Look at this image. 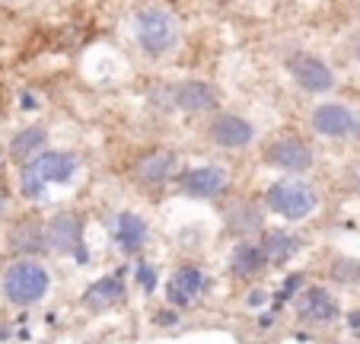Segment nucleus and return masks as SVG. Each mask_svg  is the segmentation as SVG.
<instances>
[{"label":"nucleus","mask_w":360,"mask_h":344,"mask_svg":"<svg viewBox=\"0 0 360 344\" xmlns=\"http://www.w3.org/2000/svg\"><path fill=\"white\" fill-rule=\"evenodd\" d=\"M51 291V274L39 258H16L0 274V297L16 310L39 306Z\"/></svg>","instance_id":"f257e3e1"},{"label":"nucleus","mask_w":360,"mask_h":344,"mask_svg":"<svg viewBox=\"0 0 360 344\" xmlns=\"http://www.w3.org/2000/svg\"><path fill=\"white\" fill-rule=\"evenodd\" d=\"M77 166H80V160H77V153H70V150H41V153L32 156L26 166H20L22 198L39 201V198L45 195V185L70 182L74 172H77Z\"/></svg>","instance_id":"f03ea898"},{"label":"nucleus","mask_w":360,"mask_h":344,"mask_svg":"<svg viewBox=\"0 0 360 344\" xmlns=\"http://www.w3.org/2000/svg\"><path fill=\"white\" fill-rule=\"evenodd\" d=\"M319 208V191L300 176H284L278 182L268 185L265 191V210L281 217L284 223H300L306 217H313Z\"/></svg>","instance_id":"7ed1b4c3"},{"label":"nucleus","mask_w":360,"mask_h":344,"mask_svg":"<svg viewBox=\"0 0 360 344\" xmlns=\"http://www.w3.org/2000/svg\"><path fill=\"white\" fill-rule=\"evenodd\" d=\"M134 35H137V45L143 48V54L163 58V54H169L176 48L179 26L163 7H143L134 16Z\"/></svg>","instance_id":"20e7f679"},{"label":"nucleus","mask_w":360,"mask_h":344,"mask_svg":"<svg viewBox=\"0 0 360 344\" xmlns=\"http://www.w3.org/2000/svg\"><path fill=\"white\" fill-rule=\"evenodd\" d=\"M262 160H265L268 169H278L284 176H303V172H309V169L316 166L313 147L300 134H293V131H284V134L271 137V141L265 144V150H262Z\"/></svg>","instance_id":"39448f33"},{"label":"nucleus","mask_w":360,"mask_h":344,"mask_svg":"<svg viewBox=\"0 0 360 344\" xmlns=\"http://www.w3.org/2000/svg\"><path fill=\"white\" fill-rule=\"evenodd\" d=\"M176 166H179V160L172 150L153 147V150H143V153H137L134 160H131L128 176L141 191H160L169 185L172 176H176Z\"/></svg>","instance_id":"423d86ee"},{"label":"nucleus","mask_w":360,"mask_h":344,"mask_svg":"<svg viewBox=\"0 0 360 344\" xmlns=\"http://www.w3.org/2000/svg\"><path fill=\"white\" fill-rule=\"evenodd\" d=\"M179 191L191 201H220L230 191V172L217 163H201L188 166L179 176Z\"/></svg>","instance_id":"0eeeda50"},{"label":"nucleus","mask_w":360,"mask_h":344,"mask_svg":"<svg viewBox=\"0 0 360 344\" xmlns=\"http://www.w3.org/2000/svg\"><path fill=\"white\" fill-rule=\"evenodd\" d=\"M293 312L303 325H313V329H322V325H332L341 319V306L335 300V293L322 284H306L303 291L293 297Z\"/></svg>","instance_id":"6e6552de"},{"label":"nucleus","mask_w":360,"mask_h":344,"mask_svg":"<svg viewBox=\"0 0 360 344\" xmlns=\"http://www.w3.org/2000/svg\"><path fill=\"white\" fill-rule=\"evenodd\" d=\"M45 243L48 252L68 258V255H86L83 252V217L77 210H58L45 220Z\"/></svg>","instance_id":"1a4fd4ad"},{"label":"nucleus","mask_w":360,"mask_h":344,"mask_svg":"<svg viewBox=\"0 0 360 344\" xmlns=\"http://www.w3.org/2000/svg\"><path fill=\"white\" fill-rule=\"evenodd\" d=\"M224 229L233 239H259L265 233V208L255 198H233L220 208Z\"/></svg>","instance_id":"9d476101"},{"label":"nucleus","mask_w":360,"mask_h":344,"mask_svg":"<svg viewBox=\"0 0 360 344\" xmlns=\"http://www.w3.org/2000/svg\"><path fill=\"white\" fill-rule=\"evenodd\" d=\"M204 134L220 150H245L255 141V125L236 112H214Z\"/></svg>","instance_id":"9b49d317"},{"label":"nucleus","mask_w":360,"mask_h":344,"mask_svg":"<svg viewBox=\"0 0 360 344\" xmlns=\"http://www.w3.org/2000/svg\"><path fill=\"white\" fill-rule=\"evenodd\" d=\"M7 249L16 258H39L48 252L45 220L39 214H22L7 227Z\"/></svg>","instance_id":"f8f14e48"},{"label":"nucleus","mask_w":360,"mask_h":344,"mask_svg":"<svg viewBox=\"0 0 360 344\" xmlns=\"http://www.w3.org/2000/svg\"><path fill=\"white\" fill-rule=\"evenodd\" d=\"M204 291H207V274H204L201 265H191V262L179 265L169 274V281H166V300L179 312L188 310Z\"/></svg>","instance_id":"ddd939ff"},{"label":"nucleus","mask_w":360,"mask_h":344,"mask_svg":"<svg viewBox=\"0 0 360 344\" xmlns=\"http://www.w3.org/2000/svg\"><path fill=\"white\" fill-rule=\"evenodd\" d=\"M287 70H290L293 83H297L303 93H328L335 87V74L322 58L316 54H290L287 58Z\"/></svg>","instance_id":"4468645a"},{"label":"nucleus","mask_w":360,"mask_h":344,"mask_svg":"<svg viewBox=\"0 0 360 344\" xmlns=\"http://www.w3.org/2000/svg\"><path fill=\"white\" fill-rule=\"evenodd\" d=\"M265 271H268V258L262 252L259 239H239L230 249V255H226V274L233 281H243V284L259 281Z\"/></svg>","instance_id":"2eb2a0df"},{"label":"nucleus","mask_w":360,"mask_h":344,"mask_svg":"<svg viewBox=\"0 0 360 344\" xmlns=\"http://www.w3.org/2000/svg\"><path fill=\"white\" fill-rule=\"evenodd\" d=\"M169 93H172V106L185 115L214 112L220 102V93L211 80H182V83H176Z\"/></svg>","instance_id":"dca6fc26"},{"label":"nucleus","mask_w":360,"mask_h":344,"mask_svg":"<svg viewBox=\"0 0 360 344\" xmlns=\"http://www.w3.org/2000/svg\"><path fill=\"white\" fill-rule=\"evenodd\" d=\"M112 239H115L118 252H124L128 258L141 255L143 246L150 239V227L137 210H118L115 220H112Z\"/></svg>","instance_id":"f3484780"},{"label":"nucleus","mask_w":360,"mask_h":344,"mask_svg":"<svg viewBox=\"0 0 360 344\" xmlns=\"http://www.w3.org/2000/svg\"><path fill=\"white\" fill-rule=\"evenodd\" d=\"M316 134L322 137H332V141H341V137L354 134L357 131V118L347 106L341 102H322V106L313 108V118H309Z\"/></svg>","instance_id":"a211bd4d"},{"label":"nucleus","mask_w":360,"mask_h":344,"mask_svg":"<svg viewBox=\"0 0 360 344\" xmlns=\"http://www.w3.org/2000/svg\"><path fill=\"white\" fill-rule=\"evenodd\" d=\"M124 297H128V284L122 281V274H105L83 291L80 303H83V310H89V312H105L122 303Z\"/></svg>","instance_id":"6ab92c4d"},{"label":"nucleus","mask_w":360,"mask_h":344,"mask_svg":"<svg viewBox=\"0 0 360 344\" xmlns=\"http://www.w3.org/2000/svg\"><path fill=\"white\" fill-rule=\"evenodd\" d=\"M259 246L268 258V268H284V265H290L293 258L300 255V249H303L300 236L290 233V229H265L259 236Z\"/></svg>","instance_id":"aec40b11"},{"label":"nucleus","mask_w":360,"mask_h":344,"mask_svg":"<svg viewBox=\"0 0 360 344\" xmlns=\"http://www.w3.org/2000/svg\"><path fill=\"white\" fill-rule=\"evenodd\" d=\"M48 144V128L45 125H29V128H20L13 137H10V160L20 163V166H26L32 156H39L41 150H45Z\"/></svg>","instance_id":"412c9836"},{"label":"nucleus","mask_w":360,"mask_h":344,"mask_svg":"<svg viewBox=\"0 0 360 344\" xmlns=\"http://www.w3.org/2000/svg\"><path fill=\"white\" fill-rule=\"evenodd\" d=\"M328 277L335 284H357L360 281V262L357 258H335L332 268H328Z\"/></svg>","instance_id":"4be33fe9"},{"label":"nucleus","mask_w":360,"mask_h":344,"mask_svg":"<svg viewBox=\"0 0 360 344\" xmlns=\"http://www.w3.org/2000/svg\"><path fill=\"white\" fill-rule=\"evenodd\" d=\"M303 287H306V274L303 271H290V274L281 281V287H278V300H290L293 303V297H297Z\"/></svg>","instance_id":"5701e85b"},{"label":"nucleus","mask_w":360,"mask_h":344,"mask_svg":"<svg viewBox=\"0 0 360 344\" xmlns=\"http://www.w3.org/2000/svg\"><path fill=\"white\" fill-rule=\"evenodd\" d=\"M134 281L141 284L143 293H153L157 291V268H153L150 262H137L134 265Z\"/></svg>","instance_id":"b1692460"},{"label":"nucleus","mask_w":360,"mask_h":344,"mask_svg":"<svg viewBox=\"0 0 360 344\" xmlns=\"http://www.w3.org/2000/svg\"><path fill=\"white\" fill-rule=\"evenodd\" d=\"M182 322V316H179V310H160L157 316H153V325H163V329H172V325Z\"/></svg>","instance_id":"393cba45"},{"label":"nucleus","mask_w":360,"mask_h":344,"mask_svg":"<svg viewBox=\"0 0 360 344\" xmlns=\"http://www.w3.org/2000/svg\"><path fill=\"white\" fill-rule=\"evenodd\" d=\"M7 210H10V198H7V191L0 189V223L7 220Z\"/></svg>","instance_id":"a878e982"},{"label":"nucleus","mask_w":360,"mask_h":344,"mask_svg":"<svg viewBox=\"0 0 360 344\" xmlns=\"http://www.w3.org/2000/svg\"><path fill=\"white\" fill-rule=\"evenodd\" d=\"M265 300H268V293H265V291H259V293H252V297H249V306H262Z\"/></svg>","instance_id":"bb28decb"},{"label":"nucleus","mask_w":360,"mask_h":344,"mask_svg":"<svg viewBox=\"0 0 360 344\" xmlns=\"http://www.w3.org/2000/svg\"><path fill=\"white\" fill-rule=\"evenodd\" d=\"M351 54L360 61V35H354V39H351Z\"/></svg>","instance_id":"cd10ccee"},{"label":"nucleus","mask_w":360,"mask_h":344,"mask_svg":"<svg viewBox=\"0 0 360 344\" xmlns=\"http://www.w3.org/2000/svg\"><path fill=\"white\" fill-rule=\"evenodd\" d=\"M347 322H351L354 329H360V312H351V319H347Z\"/></svg>","instance_id":"c85d7f7f"}]
</instances>
